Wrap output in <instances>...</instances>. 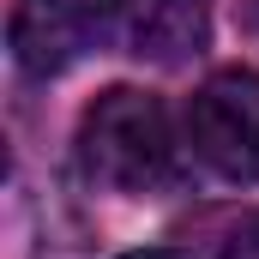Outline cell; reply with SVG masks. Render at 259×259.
<instances>
[{
    "label": "cell",
    "mask_w": 259,
    "mask_h": 259,
    "mask_svg": "<svg viewBox=\"0 0 259 259\" xmlns=\"http://www.w3.org/2000/svg\"><path fill=\"white\" fill-rule=\"evenodd\" d=\"M78 157H84V175L115 187V193L157 187L175 163V133H169L163 103L151 91H133V84L103 91L78 121Z\"/></svg>",
    "instance_id": "obj_1"
},
{
    "label": "cell",
    "mask_w": 259,
    "mask_h": 259,
    "mask_svg": "<svg viewBox=\"0 0 259 259\" xmlns=\"http://www.w3.org/2000/svg\"><path fill=\"white\" fill-rule=\"evenodd\" d=\"M187 145L223 181H259V72L223 66L193 91Z\"/></svg>",
    "instance_id": "obj_2"
},
{
    "label": "cell",
    "mask_w": 259,
    "mask_h": 259,
    "mask_svg": "<svg viewBox=\"0 0 259 259\" xmlns=\"http://www.w3.org/2000/svg\"><path fill=\"white\" fill-rule=\"evenodd\" d=\"M121 6L127 0H18V12H12V55L36 78L66 72L72 61H84L91 49L109 42Z\"/></svg>",
    "instance_id": "obj_3"
},
{
    "label": "cell",
    "mask_w": 259,
    "mask_h": 259,
    "mask_svg": "<svg viewBox=\"0 0 259 259\" xmlns=\"http://www.w3.org/2000/svg\"><path fill=\"white\" fill-rule=\"evenodd\" d=\"M205 30H211L205 0H127V42L139 61L181 66L205 49Z\"/></svg>",
    "instance_id": "obj_4"
},
{
    "label": "cell",
    "mask_w": 259,
    "mask_h": 259,
    "mask_svg": "<svg viewBox=\"0 0 259 259\" xmlns=\"http://www.w3.org/2000/svg\"><path fill=\"white\" fill-rule=\"evenodd\" d=\"M223 259H259V211H253V217H241V223L229 229V241H223Z\"/></svg>",
    "instance_id": "obj_5"
},
{
    "label": "cell",
    "mask_w": 259,
    "mask_h": 259,
    "mask_svg": "<svg viewBox=\"0 0 259 259\" xmlns=\"http://www.w3.org/2000/svg\"><path fill=\"white\" fill-rule=\"evenodd\" d=\"M127 259H181V253H169V247H145V253H127Z\"/></svg>",
    "instance_id": "obj_6"
}]
</instances>
